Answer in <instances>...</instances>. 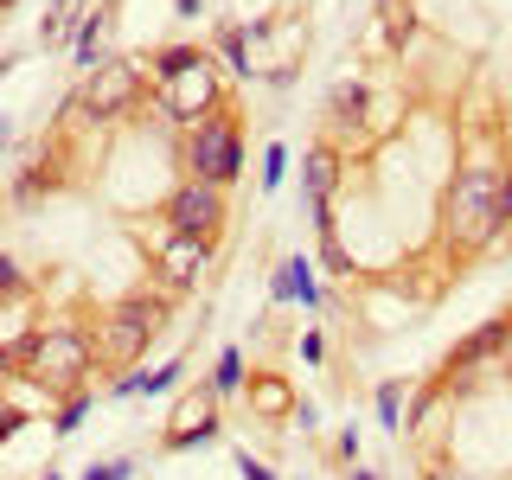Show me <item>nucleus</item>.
<instances>
[{
	"instance_id": "21",
	"label": "nucleus",
	"mask_w": 512,
	"mask_h": 480,
	"mask_svg": "<svg viewBox=\"0 0 512 480\" xmlns=\"http://www.w3.org/2000/svg\"><path fill=\"white\" fill-rule=\"evenodd\" d=\"M90 410H96V391H71V397L58 404V416H52V436H77Z\"/></svg>"
},
{
	"instance_id": "8",
	"label": "nucleus",
	"mask_w": 512,
	"mask_h": 480,
	"mask_svg": "<svg viewBox=\"0 0 512 480\" xmlns=\"http://www.w3.org/2000/svg\"><path fill=\"white\" fill-rule=\"evenodd\" d=\"M154 109H160L167 122H186V128H199L205 116H218V109H224V96H218V71H212V58H205L199 71L173 77L167 90H154Z\"/></svg>"
},
{
	"instance_id": "18",
	"label": "nucleus",
	"mask_w": 512,
	"mask_h": 480,
	"mask_svg": "<svg viewBox=\"0 0 512 480\" xmlns=\"http://www.w3.org/2000/svg\"><path fill=\"white\" fill-rule=\"evenodd\" d=\"M205 384H212V397H218V404H224V397H237V391H244V352H237V346H224L218 352V365H212V378H205Z\"/></svg>"
},
{
	"instance_id": "11",
	"label": "nucleus",
	"mask_w": 512,
	"mask_h": 480,
	"mask_svg": "<svg viewBox=\"0 0 512 480\" xmlns=\"http://www.w3.org/2000/svg\"><path fill=\"white\" fill-rule=\"evenodd\" d=\"M154 263H160V282H167L173 295H186V288H199V276L212 269V244H199V237H160Z\"/></svg>"
},
{
	"instance_id": "25",
	"label": "nucleus",
	"mask_w": 512,
	"mask_h": 480,
	"mask_svg": "<svg viewBox=\"0 0 512 480\" xmlns=\"http://www.w3.org/2000/svg\"><path fill=\"white\" fill-rule=\"evenodd\" d=\"M384 20H391V26H384V32H391V45H410L416 39V20H410L404 0H391V7H384Z\"/></svg>"
},
{
	"instance_id": "20",
	"label": "nucleus",
	"mask_w": 512,
	"mask_h": 480,
	"mask_svg": "<svg viewBox=\"0 0 512 480\" xmlns=\"http://www.w3.org/2000/svg\"><path fill=\"white\" fill-rule=\"evenodd\" d=\"M372 410H378V429H397V436H404V378H384L378 384V397H372Z\"/></svg>"
},
{
	"instance_id": "24",
	"label": "nucleus",
	"mask_w": 512,
	"mask_h": 480,
	"mask_svg": "<svg viewBox=\"0 0 512 480\" xmlns=\"http://www.w3.org/2000/svg\"><path fill=\"white\" fill-rule=\"evenodd\" d=\"M320 269H327V276H346V282H352V250L340 244V237H320Z\"/></svg>"
},
{
	"instance_id": "34",
	"label": "nucleus",
	"mask_w": 512,
	"mask_h": 480,
	"mask_svg": "<svg viewBox=\"0 0 512 480\" xmlns=\"http://www.w3.org/2000/svg\"><path fill=\"white\" fill-rule=\"evenodd\" d=\"M352 480H384V474H372V468H352Z\"/></svg>"
},
{
	"instance_id": "4",
	"label": "nucleus",
	"mask_w": 512,
	"mask_h": 480,
	"mask_svg": "<svg viewBox=\"0 0 512 480\" xmlns=\"http://www.w3.org/2000/svg\"><path fill=\"white\" fill-rule=\"evenodd\" d=\"M244 173V128H237V109H218L199 128H186V180H212L231 186Z\"/></svg>"
},
{
	"instance_id": "15",
	"label": "nucleus",
	"mask_w": 512,
	"mask_h": 480,
	"mask_svg": "<svg viewBox=\"0 0 512 480\" xmlns=\"http://www.w3.org/2000/svg\"><path fill=\"white\" fill-rule=\"evenodd\" d=\"M109 20H116V7H90L84 20H77V32H71V58H77V71H96L103 64V32H109Z\"/></svg>"
},
{
	"instance_id": "17",
	"label": "nucleus",
	"mask_w": 512,
	"mask_h": 480,
	"mask_svg": "<svg viewBox=\"0 0 512 480\" xmlns=\"http://www.w3.org/2000/svg\"><path fill=\"white\" fill-rule=\"evenodd\" d=\"M199 64H205V52H199V45H167V52H154V64H148V71H154V90H167L173 77L199 71Z\"/></svg>"
},
{
	"instance_id": "22",
	"label": "nucleus",
	"mask_w": 512,
	"mask_h": 480,
	"mask_svg": "<svg viewBox=\"0 0 512 480\" xmlns=\"http://www.w3.org/2000/svg\"><path fill=\"white\" fill-rule=\"evenodd\" d=\"M84 7V0H52V7H45V20H39V45H58V39H71V13Z\"/></svg>"
},
{
	"instance_id": "5",
	"label": "nucleus",
	"mask_w": 512,
	"mask_h": 480,
	"mask_svg": "<svg viewBox=\"0 0 512 480\" xmlns=\"http://www.w3.org/2000/svg\"><path fill=\"white\" fill-rule=\"evenodd\" d=\"M141 96H148V71H141L135 58H103L96 71H84V84H77V109H84L90 122H122V116H135Z\"/></svg>"
},
{
	"instance_id": "2",
	"label": "nucleus",
	"mask_w": 512,
	"mask_h": 480,
	"mask_svg": "<svg viewBox=\"0 0 512 480\" xmlns=\"http://www.w3.org/2000/svg\"><path fill=\"white\" fill-rule=\"evenodd\" d=\"M103 359V352H96V340L84 327H32L20 346H0V365H7V372H20L26 384H39L45 397H71V391H90V365Z\"/></svg>"
},
{
	"instance_id": "16",
	"label": "nucleus",
	"mask_w": 512,
	"mask_h": 480,
	"mask_svg": "<svg viewBox=\"0 0 512 480\" xmlns=\"http://www.w3.org/2000/svg\"><path fill=\"white\" fill-rule=\"evenodd\" d=\"M295 404H301V397L288 391L282 378H250V410L256 416H269V423H276V416H295Z\"/></svg>"
},
{
	"instance_id": "3",
	"label": "nucleus",
	"mask_w": 512,
	"mask_h": 480,
	"mask_svg": "<svg viewBox=\"0 0 512 480\" xmlns=\"http://www.w3.org/2000/svg\"><path fill=\"white\" fill-rule=\"evenodd\" d=\"M167 327V295H122L116 308H103V333H96V352L116 365H135L141 352H148V340Z\"/></svg>"
},
{
	"instance_id": "28",
	"label": "nucleus",
	"mask_w": 512,
	"mask_h": 480,
	"mask_svg": "<svg viewBox=\"0 0 512 480\" xmlns=\"http://www.w3.org/2000/svg\"><path fill=\"white\" fill-rule=\"evenodd\" d=\"M288 423H295L301 436H314V429H320V404H314V397H301V404H295V416H288Z\"/></svg>"
},
{
	"instance_id": "7",
	"label": "nucleus",
	"mask_w": 512,
	"mask_h": 480,
	"mask_svg": "<svg viewBox=\"0 0 512 480\" xmlns=\"http://www.w3.org/2000/svg\"><path fill=\"white\" fill-rule=\"evenodd\" d=\"M224 186L212 180H180L167 199V237H199V244H212V237L224 231Z\"/></svg>"
},
{
	"instance_id": "29",
	"label": "nucleus",
	"mask_w": 512,
	"mask_h": 480,
	"mask_svg": "<svg viewBox=\"0 0 512 480\" xmlns=\"http://www.w3.org/2000/svg\"><path fill=\"white\" fill-rule=\"evenodd\" d=\"M327 359V340H320V327H308L301 333V365H320Z\"/></svg>"
},
{
	"instance_id": "12",
	"label": "nucleus",
	"mask_w": 512,
	"mask_h": 480,
	"mask_svg": "<svg viewBox=\"0 0 512 480\" xmlns=\"http://www.w3.org/2000/svg\"><path fill=\"white\" fill-rule=\"evenodd\" d=\"M269 301H295V308L320 314V276L308 256H282L276 263V282H269Z\"/></svg>"
},
{
	"instance_id": "6",
	"label": "nucleus",
	"mask_w": 512,
	"mask_h": 480,
	"mask_svg": "<svg viewBox=\"0 0 512 480\" xmlns=\"http://www.w3.org/2000/svg\"><path fill=\"white\" fill-rule=\"evenodd\" d=\"M512 352V314H500V320H480V327L461 340L455 352H448V365H442V391H474L480 378L493 372Z\"/></svg>"
},
{
	"instance_id": "27",
	"label": "nucleus",
	"mask_w": 512,
	"mask_h": 480,
	"mask_svg": "<svg viewBox=\"0 0 512 480\" xmlns=\"http://www.w3.org/2000/svg\"><path fill=\"white\" fill-rule=\"evenodd\" d=\"M237 480H276V468H269V461H256L250 448H237Z\"/></svg>"
},
{
	"instance_id": "14",
	"label": "nucleus",
	"mask_w": 512,
	"mask_h": 480,
	"mask_svg": "<svg viewBox=\"0 0 512 480\" xmlns=\"http://www.w3.org/2000/svg\"><path fill=\"white\" fill-rule=\"evenodd\" d=\"M180 378H186V359H167V365H154V372L128 365V372L109 384V397H160V391H173Z\"/></svg>"
},
{
	"instance_id": "19",
	"label": "nucleus",
	"mask_w": 512,
	"mask_h": 480,
	"mask_svg": "<svg viewBox=\"0 0 512 480\" xmlns=\"http://www.w3.org/2000/svg\"><path fill=\"white\" fill-rule=\"evenodd\" d=\"M218 58L224 64H231V77H244V84H250V26H218Z\"/></svg>"
},
{
	"instance_id": "26",
	"label": "nucleus",
	"mask_w": 512,
	"mask_h": 480,
	"mask_svg": "<svg viewBox=\"0 0 512 480\" xmlns=\"http://www.w3.org/2000/svg\"><path fill=\"white\" fill-rule=\"evenodd\" d=\"M128 474H135V461H128V455H116V461H90V468H84V480H128Z\"/></svg>"
},
{
	"instance_id": "13",
	"label": "nucleus",
	"mask_w": 512,
	"mask_h": 480,
	"mask_svg": "<svg viewBox=\"0 0 512 480\" xmlns=\"http://www.w3.org/2000/svg\"><path fill=\"white\" fill-rule=\"evenodd\" d=\"M365 109H372V90H365L359 77H340V84L327 90V122H333V135H352V128L365 122Z\"/></svg>"
},
{
	"instance_id": "31",
	"label": "nucleus",
	"mask_w": 512,
	"mask_h": 480,
	"mask_svg": "<svg viewBox=\"0 0 512 480\" xmlns=\"http://www.w3.org/2000/svg\"><path fill=\"white\" fill-rule=\"evenodd\" d=\"M20 423H26V410H20V404H7V410H0V436H13Z\"/></svg>"
},
{
	"instance_id": "35",
	"label": "nucleus",
	"mask_w": 512,
	"mask_h": 480,
	"mask_svg": "<svg viewBox=\"0 0 512 480\" xmlns=\"http://www.w3.org/2000/svg\"><path fill=\"white\" fill-rule=\"evenodd\" d=\"M39 480H64V474H58V468H45V474H39Z\"/></svg>"
},
{
	"instance_id": "32",
	"label": "nucleus",
	"mask_w": 512,
	"mask_h": 480,
	"mask_svg": "<svg viewBox=\"0 0 512 480\" xmlns=\"http://www.w3.org/2000/svg\"><path fill=\"white\" fill-rule=\"evenodd\" d=\"M295 77H301L295 64H276V71H269V84H276V90H295Z\"/></svg>"
},
{
	"instance_id": "33",
	"label": "nucleus",
	"mask_w": 512,
	"mask_h": 480,
	"mask_svg": "<svg viewBox=\"0 0 512 480\" xmlns=\"http://www.w3.org/2000/svg\"><path fill=\"white\" fill-rule=\"evenodd\" d=\"M199 7H205V0H173V13H180V20H199Z\"/></svg>"
},
{
	"instance_id": "30",
	"label": "nucleus",
	"mask_w": 512,
	"mask_h": 480,
	"mask_svg": "<svg viewBox=\"0 0 512 480\" xmlns=\"http://www.w3.org/2000/svg\"><path fill=\"white\" fill-rule=\"evenodd\" d=\"M333 448H340V461H352V468H359V429H340V442H333Z\"/></svg>"
},
{
	"instance_id": "10",
	"label": "nucleus",
	"mask_w": 512,
	"mask_h": 480,
	"mask_svg": "<svg viewBox=\"0 0 512 480\" xmlns=\"http://www.w3.org/2000/svg\"><path fill=\"white\" fill-rule=\"evenodd\" d=\"M218 436H224L218 397H212V384H205V391H186V397H180V410H173V423H167V436H160V448H167V455H186V448H212Z\"/></svg>"
},
{
	"instance_id": "1",
	"label": "nucleus",
	"mask_w": 512,
	"mask_h": 480,
	"mask_svg": "<svg viewBox=\"0 0 512 480\" xmlns=\"http://www.w3.org/2000/svg\"><path fill=\"white\" fill-rule=\"evenodd\" d=\"M512 224V167L500 160H468L442 192V237L455 256H480L500 244Z\"/></svg>"
},
{
	"instance_id": "23",
	"label": "nucleus",
	"mask_w": 512,
	"mask_h": 480,
	"mask_svg": "<svg viewBox=\"0 0 512 480\" xmlns=\"http://www.w3.org/2000/svg\"><path fill=\"white\" fill-rule=\"evenodd\" d=\"M282 180H288V141H269V148H263V173H256V186L276 192Z\"/></svg>"
},
{
	"instance_id": "9",
	"label": "nucleus",
	"mask_w": 512,
	"mask_h": 480,
	"mask_svg": "<svg viewBox=\"0 0 512 480\" xmlns=\"http://www.w3.org/2000/svg\"><path fill=\"white\" fill-rule=\"evenodd\" d=\"M333 186H340V148H333V141H314V148L301 154V192H308L314 237H340V224H333Z\"/></svg>"
}]
</instances>
